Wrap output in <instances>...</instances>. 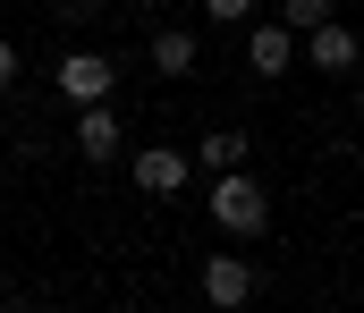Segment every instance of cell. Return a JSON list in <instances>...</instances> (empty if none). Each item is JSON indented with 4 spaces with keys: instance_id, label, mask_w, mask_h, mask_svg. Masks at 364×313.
Returning <instances> with one entry per match:
<instances>
[{
    "instance_id": "6da1fadb",
    "label": "cell",
    "mask_w": 364,
    "mask_h": 313,
    "mask_svg": "<svg viewBox=\"0 0 364 313\" xmlns=\"http://www.w3.org/2000/svg\"><path fill=\"white\" fill-rule=\"evenodd\" d=\"M203 212H212V229H229V237H263V229H272V187L246 178V170H212Z\"/></svg>"
},
{
    "instance_id": "7a4b0ae2",
    "label": "cell",
    "mask_w": 364,
    "mask_h": 313,
    "mask_svg": "<svg viewBox=\"0 0 364 313\" xmlns=\"http://www.w3.org/2000/svg\"><path fill=\"white\" fill-rule=\"evenodd\" d=\"M296 60H305V68H322V77H348V68L364 60V43H356V26L322 17V26H305V34H296Z\"/></svg>"
},
{
    "instance_id": "3957f363",
    "label": "cell",
    "mask_w": 364,
    "mask_h": 313,
    "mask_svg": "<svg viewBox=\"0 0 364 313\" xmlns=\"http://www.w3.org/2000/svg\"><path fill=\"white\" fill-rule=\"evenodd\" d=\"M110 85H119V60H102V51H60V94H68V102H110Z\"/></svg>"
},
{
    "instance_id": "277c9868",
    "label": "cell",
    "mask_w": 364,
    "mask_h": 313,
    "mask_svg": "<svg viewBox=\"0 0 364 313\" xmlns=\"http://www.w3.org/2000/svg\"><path fill=\"white\" fill-rule=\"evenodd\" d=\"M246 297H255V263L246 254H203V305L237 313Z\"/></svg>"
},
{
    "instance_id": "5b68a950",
    "label": "cell",
    "mask_w": 364,
    "mask_h": 313,
    "mask_svg": "<svg viewBox=\"0 0 364 313\" xmlns=\"http://www.w3.org/2000/svg\"><path fill=\"white\" fill-rule=\"evenodd\" d=\"M186 178H195V161H186L178 144H144V153H136V187H144V195L170 204V195H186Z\"/></svg>"
},
{
    "instance_id": "8992f818",
    "label": "cell",
    "mask_w": 364,
    "mask_h": 313,
    "mask_svg": "<svg viewBox=\"0 0 364 313\" xmlns=\"http://www.w3.org/2000/svg\"><path fill=\"white\" fill-rule=\"evenodd\" d=\"M119 144H127L119 110L110 102H77V153H85V161H119Z\"/></svg>"
},
{
    "instance_id": "52a82bcc",
    "label": "cell",
    "mask_w": 364,
    "mask_h": 313,
    "mask_svg": "<svg viewBox=\"0 0 364 313\" xmlns=\"http://www.w3.org/2000/svg\"><path fill=\"white\" fill-rule=\"evenodd\" d=\"M246 68H255V77H288V68H296V34H288V26H246Z\"/></svg>"
},
{
    "instance_id": "ba28073f",
    "label": "cell",
    "mask_w": 364,
    "mask_h": 313,
    "mask_svg": "<svg viewBox=\"0 0 364 313\" xmlns=\"http://www.w3.org/2000/svg\"><path fill=\"white\" fill-rule=\"evenodd\" d=\"M195 51H203V43H195L186 26H161V34L144 43V60H153V77H195Z\"/></svg>"
},
{
    "instance_id": "9c48e42d",
    "label": "cell",
    "mask_w": 364,
    "mask_h": 313,
    "mask_svg": "<svg viewBox=\"0 0 364 313\" xmlns=\"http://www.w3.org/2000/svg\"><path fill=\"white\" fill-rule=\"evenodd\" d=\"M237 161H246V127H212L195 153V170H237Z\"/></svg>"
},
{
    "instance_id": "30bf717a",
    "label": "cell",
    "mask_w": 364,
    "mask_h": 313,
    "mask_svg": "<svg viewBox=\"0 0 364 313\" xmlns=\"http://www.w3.org/2000/svg\"><path fill=\"white\" fill-rule=\"evenodd\" d=\"M331 17V0H279V26L288 34H305V26H322Z\"/></svg>"
},
{
    "instance_id": "8fae6325",
    "label": "cell",
    "mask_w": 364,
    "mask_h": 313,
    "mask_svg": "<svg viewBox=\"0 0 364 313\" xmlns=\"http://www.w3.org/2000/svg\"><path fill=\"white\" fill-rule=\"evenodd\" d=\"M255 9H263V0H203V17H220V26H246Z\"/></svg>"
},
{
    "instance_id": "7c38bea8",
    "label": "cell",
    "mask_w": 364,
    "mask_h": 313,
    "mask_svg": "<svg viewBox=\"0 0 364 313\" xmlns=\"http://www.w3.org/2000/svg\"><path fill=\"white\" fill-rule=\"evenodd\" d=\"M17 85V43H0V94Z\"/></svg>"
},
{
    "instance_id": "4fadbf2b",
    "label": "cell",
    "mask_w": 364,
    "mask_h": 313,
    "mask_svg": "<svg viewBox=\"0 0 364 313\" xmlns=\"http://www.w3.org/2000/svg\"><path fill=\"white\" fill-rule=\"evenodd\" d=\"M51 9H60L68 26H77V17H93V0H51Z\"/></svg>"
},
{
    "instance_id": "5bb4252c",
    "label": "cell",
    "mask_w": 364,
    "mask_h": 313,
    "mask_svg": "<svg viewBox=\"0 0 364 313\" xmlns=\"http://www.w3.org/2000/svg\"><path fill=\"white\" fill-rule=\"evenodd\" d=\"M127 9H153V0H127Z\"/></svg>"
},
{
    "instance_id": "9a60e30c",
    "label": "cell",
    "mask_w": 364,
    "mask_h": 313,
    "mask_svg": "<svg viewBox=\"0 0 364 313\" xmlns=\"http://www.w3.org/2000/svg\"><path fill=\"white\" fill-rule=\"evenodd\" d=\"M356 119H364V102H356Z\"/></svg>"
}]
</instances>
